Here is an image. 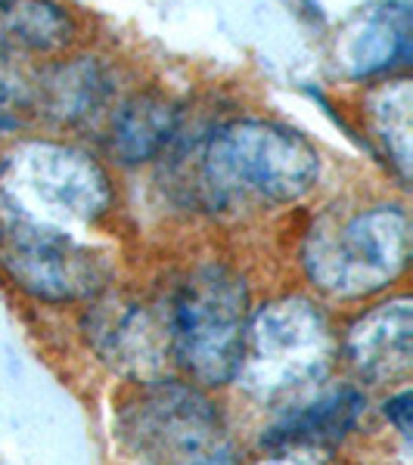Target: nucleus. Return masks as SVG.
I'll return each instance as SVG.
<instances>
[{
	"label": "nucleus",
	"mask_w": 413,
	"mask_h": 465,
	"mask_svg": "<svg viewBox=\"0 0 413 465\" xmlns=\"http://www.w3.org/2000/svg\"><path fill=\"white\" fill-rule=\"evenodd\" d=\"M317 177V149L302 134L258 118H239L212 131L193 168L196 196L208 208L243 199L296 202L314 190Z\"/></svg>",
	"instance_id": "f257e3e1"
},
{
	"label": "nucleus",
	"mask_w": 413,
	"mask_h": 465,
	"mask_svg": "<svg viewBox=\"0 0 413 465\" xmlns=\"http://www.w3.org/2000/svg\"><path fill=\"white\" fill-rule=\"evenodd\" d=\"M410 261V217L401 205H370L324 217L305 239L307 280L333 298H364L392 286Z\"/></svg>",
	"instance_id": "f03ea898"
},
{
	"label": "nucleus",
	"mask_w": 413,
	"mask_h": 465,
	"mask_svg": "<svg viewBox=\"0 0 413 465\" xmlns=\"http://www.w3.org/2000/svg\"><path fill=\"white\" fill-rule=\"evenodd\" d=\"M0 190L16 221L59 232L96 223L112 205L103 164L85 149L50 140L22 143L0 162Z\"/></svg>",
	"instance_id": "7ed1b4c3"
},
{
	"label": "nucleus",
	"mask_w": 413,
	"mask_h": 465,
	"mask_svg": "<svg viewBox=\"0 0 413 465\" xmlns=\"http://www.w3.org/2000/svg\"><path fill=\"white\" fill-rule=\"evenodd\" d=\"M118 434L146 465H239L224 416L184 381H146L118 410Z\"/></svg>",
	"instance_id": "20e7f679"
},
{
	"label": "nucleus",
	"mask_w": 413,
	"mask_h": 465,
	"mask_svg": "<svg viewBox=\"0 0 413 465\" xmlns=\"http://www.w3.org/2000/svg\"><path fill=\"white\" fill-rule=\"evenodd\" d=\"M329 320L307 298H280L249 313L237 376L258 397L302 391L320 381L336 360Z\"/></svg>",
	"instance_id": "39448f33"
},
{
	"label": "nucleus",
	"mask_w": 413,
	"mask_h": 465,
	"mask_svg": "<svg viewBox=\"0 0 413 465\" xmlns=\"http://www.w3.org/2000/svg\"><path fill=\"white\" fill-rule=\"evenodd\" d=\"M249 292L234 270L199 267L180 282L168 307L171 354L202 385H227L243 354Z\"/></svg>",
	"instance_id": "423d86ee"
},
{
	"label": "nucleus",
	"mask_w": 413,
	"mask_h": 465,
	"mask_svg": "<svg viewBox=\"0 0 413 465\" xmlns=\"http://www.w3.org/2000/svg\"><path fill=\"white\" fill-rule=\"evenodd\" d=\"M0 270L32 298L50 304L85 302L109 286V261L72 232L6 221L0 227Z\"/></svg>",
	"instance_id": "0eeeda50"
},
{
	"label": "nucleus",
	"mask_w": 413,
	"mask_h": 465,
	"mask_svg": "<svg viewBox=\"0 0 413 465\" xmlns=\"http://www.w3.org/2000/svg\"><path fill=\"white\" fill-rule=\"evenodd\" d=\"M87 339L112 370L149 379L171 354L168 311L156 313L137 298H100L85 317Z\"/></svg>",
	"instance_id": "6e6552de"
},
{
	"label": "nucleus",
	"mask_w": 413,
	"mask_h": 465,
	"mask_svg": "<svg viewBox=\"0 0 413 465\" xmlns=\"http://www.w3.org/2000/svg\"><path fill=\"white\" fill-rule=\"evenodd\" d=\"M345 354L360 379L382 385L410 376L413 366V304L395 298L351 322L345 335Z\"/></svg>",
	"instance_id": "1a4fd4ad"
},
{
	"label": "nucleus",
	"mask_w": 413,
	"mask_h": 465,
	"mask_svg": "<svg viewBox=\"0 0 413 465\" xmlns=\"http://www.w3.org/2000/svg\"><path fill=\"white\" fill-rule=\"evenodd\" d=\"M413 56V19L404 0H388L364 10L345 28L342 63L348 78L370 81L392 74Z\"/></svg>",
	"instance_id": "9d476101"
},
{
	"label": "nucleus",
	"mask_w": 413,
	"mask_h": 465,
	"mask_svg": "<svg viewBox=\"0 0 413 465\" xmlns=\"http://www.w3.org/2000/svg\"><path fill=\"white\" fill-rule=\"evenodd\" d=\"M180 131V109L175 100L146 90L125 100L112 115L109 149L122 164H140L162 153Z\"/></svg>",
	"instance_id": "9b49d317"
},
{
	"label": "nucleus",
	"mask_w": 413,
	"mask_h": 465,
	"mask_svg": "<svg viewBox=\"0 0 413 465\" xmlns=\"http://www.w3.org/2000/svg\"><path fill=\"white\" fill-rule=\"evenodd\" d=\"M35 106L59 124H75L94 115L109 96V74L96 59L78 56L69 63H56L41 72L35 81Z\"/></svg>",
	"instance_id": "f8f14e48"
},
{
	"label": "nucleus",
	"mask_w": 413,
	"mask_h": 465,
	"mask_svg": "<svg viewBox=\"0 0 413 465\" xmlns=\"http://www.w3.org/2000/svg\"><path fill=\"white\" fill-rule=\"evenodd\" d=\"M364 412V397L355 388H342L336 394H327L307 407L289 412L280 425H274L265 434L267 450L283 447H327L345 438L358 425Z\"/></svg>",
	"instance_id": "ddd939ff"
},
{
	"label": "nucleus",
	"mask_w": 413,
	"mask_h": 465,
	"mask_svg": "<svg viewBox=\"0 0 413 465\" xmlns=\"http://www.w3.org/2000/svg\"><path fill=\"white\" fill-rule=\"evenodd\" d=\"M413 112V87L408 78H386L367 94L364 115L373 137L379 140L382 153L388 155L392 168L401 180H410V124Z\"/></svg>",
	"instance_id": "4468645a"
},
{
	"label": "nucleus",
	"mask_w": 413,
	"mask_h": 465,
	"mask_svg": "<svg viewBox=\"0 0 413 465\" xmlns=\"http://www.w3.org/2000/svg\"><path fill=\"white\" fill-rule=\"evenodd\" d=\"M0 32L35 54H54L72 41L69 13L54 0H0Z\"/></svg>",
	"instance_id": "2eb2a0df"
},
{
	"label": "nucleus",
	"mask_w": 413,
	"mask_h": 465,
	"mask_svg": "<svg viewBox=\"0 0 413 465\" xmlns=\"http://www.w3.org/2000/svg\"><path fill=\"white\" fill-rule=\"evenodd\" d=\"M35 106V87L25 81V74L16 69L4 47H0V118L16 115Z\"/></svg>",
	"instance_id": "dca6fc26"
},
{
	"label": "nucleus",
	"mask_w": 413,
	"mask_h": 465,
	"mask_svg": "<svg viewBox=\"0 0 413 465\" xmlns=\"http://www.w3.org/2000/svg\"><path fill=\"white\" fill-rule=\"evenodd\" d=\"M258 465H333L324 456L314 453V447H283L274 450L267 460H261Z\"/></svg>",
	"instance_id": "f3484780"
},
{
	"label": "nucleus",
	"mask_w": 413,
	"mask_h": 465,
	"mask_svg": "<svg viewBox=\"0 0 413 465\" xmlns=\"http://www.w3.org/2000/svg\"><path fill=\"white\" fill-rule=\"evenodd\" d=\"M410 391H401V394H395L392 401L386 403V416H388V422L395 425L398 431L404 434V438H410Z\"/></svg>",
	"instance_id": "a211bd4d"
}]
</instances>
